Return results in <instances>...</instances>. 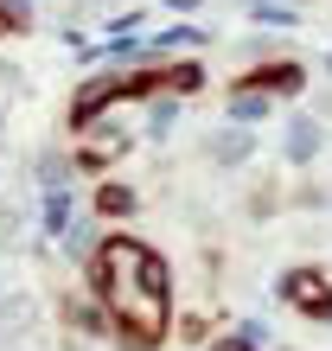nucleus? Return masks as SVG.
I'll list each match as a JSON object with an SVG mask.
<instances>
[{
    "instance_id": "obj_6",
    "label": "nucleus",
    "mask_w": 332,
    "mask_h": 351,
    "mask_svg": "<svg viewBox=\"0 0 332 351\" xmlns=\"http://www.w3.org/2000/svg\"><path fill=\"white\" fill-rule=\"evenodd\" d=\"M262 345H268V326H256V319L237 326V339H217V351H262Z\"/></svg>"
},
{
    "instance_id": "obj_1",
    "label": "nucleus",
    "mask_w": 332,
    "mask_h": 351,
    "mask_svg": "<svg viewBox=\"0 0 332 351\" xmlns=\"http://www.w3.org/2000/svg\"><path fill=\"white\" fill-rule=\"evenodd\" d=\"M96 294L109 306L115 326H128L141 345H154L173 319V281H166V262L134 237H109L96 250Z\"/></svg>"
},
{
    "instance_id": "obj_4",
    "label": "nucleus",
    "mask_w": 332,
    "mask_h": 351,
    "mask_svg": "<svg viewBox=\"0 0 332 351\" xmlns=\"http://www.w3.org/2000/svg\"><path fill=\"white\" fill-rule=\"evenodd\" d=\"M320 121L313 115H294V121H287V134H281V154H287V167H307V160H313L320 154Z\"/></svg>"
},
{
    "instance_id": "obj_3",
    "label": "nucleus",
    "mask_w": 332,
    "mask_h": 351,
    "mask_svg": "<svg viewBox=\"0 0 332 351\" xmlns=\"http://www.w3.org/2000/svg\"><path fill=\"white\" fill-rule=\"evenodd\" d=\"M249 90H262V96H300L307 90V71L300 64H262V71H249Z\"/></svg>"
},
{
    "instance_id": "obj_5",
    "label": "nucleus",
    "mask_w": 332,
    "mask_h": 351,
    "mask_svg": "<svg viewBox=\"0 0 332 351\" xmlns=\"http://www.w3.org/2000/svg\"><path fill=\"white\" fill-rule=\"evenodd\" d=\"M268 115H275V96H262V90H249V84L230 90V121L249 128V121H268Z\"/></svg>"
},
{
    "instance_id": "obj_7",
    "label": "nucleus",
    "mask_w": 332,
    "mask_h": 351,
    "mask_svg": "<svg viewBox=\"0 0 332 351\" xmlns=\"http://www.w3.org/2000/svg\"><path fill=\"white\" fill-rule=\"evenodd\" d=\"M102 211H109V217L134 211V192H128V185H102Z\"/></svg>"
},
{
    "instance_id": "obj_2",
    "label": "nucleus",
    "mask_w": 332,
    "mask_h": 351,
    "mask_svg": "<svg viewBox=\"0 0 332 351\" xmlns=\"http://www.w3.org/2000/svg\"><path fill=\"white\" fill-rule=\"evenodd\" d=\"M281 300L300 306L307 319H332V281L320 275V268H287L281 275Z\"/></svg>"
},
{
    "instance_id": "obj_8",
    "label": "nucleus",
    "mask_w": 332,
    "mask_h": 351,
    "mask_svg": "<svg viewBox=\"0 0 332 351\" xmlns=\"http://www.w3.org/2000/svg\"><path fill=\"white\" fill-rule=\"evenodd\" d=\"M64 223H71V198L51 192V198H45V230H64Z\"/></svg>"
},
{
    "instance_id": "obj_9",
    "label": "nucleus",
    "mask_w": 332,
    "mask_h": 351,
    "mask_svg": "<svg viewBox=\"0 0 332 351\" xmlns=\"http://www.w3.org/2000/svg\"><path fill=\"white\" fill-rule=\"evenodd\" d=\"M249 154V134H224L217 141V160H243Z\"/></svg>"
}]
</instances>
